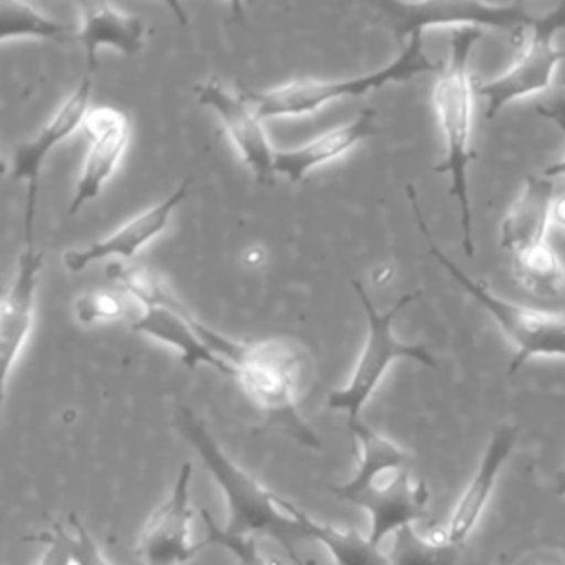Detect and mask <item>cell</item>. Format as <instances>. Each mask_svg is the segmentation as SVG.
<instances>
[{
	"label": "cell",
	"mask_w": 565,
	"mask_h": 565,
	"mask_svg": "<svg viewBox=\"0 0 565 565\" xmlns=\"http://www.w3.org/2000/svg\"><path fill=\"white\" fill-rule=\"evenodd\" d=\"M177 426L225 497L227 525L223 532L243 539L267 536L282 547L291 565H311L294 547V541L309 539L311 516L236 466L190 408L179 411Z\"/></svg>",
	"instance_id": "cell-1"
},
{
	"label": "cell",
	"mask_w": 565,
	"mask_h": 565,
	"mask_svg": "<svg viewBox=\"0 0 565 565\" xmlns=\"http://www.w3.org/2000/svg\"><path fill=\"white\" fill-rule=\"evenodd\" d=\"M349 430L358 441L360 463L355 475L331 486V492L369 514V539L382 545L384 539L415 525L426 514L430 492L413 475V457L404 448L373 430L362 417L349 422Z\"/></svg>",
	"instance_id": "cell-2"
},
{
	"label": "cell",
	"mask_w": 565,
	"mask_h": 565,
	"mask_svg": "<svg viewBox=\"0 0 565 565\" xmlns=\"http://www.w3.org/2000/svg\"><path fill=\"white\" fill-rule=\"evenodd\" d=\"M483 29L463 26L450 31L448 60L437 73L433 86V108L437 115L439 132L444 137V161L435 166L437 174H448V192L459 210L461 247L466 256L475 254L472 241V210L468 192V168L475 159L472 152V104L477 84L470 75V55L481 40Z\"/></svg>",
	"instance_id": "cell-3"
},
{
	"label": "cell",
	"mask_w": 565,
	"mask_h": 565,
	"mask_svg": "<svg viewBox=\"0 0 565 565\" xmlns=\"http://www.w3.org/2000/svg\"><path fill=\"white\" fill-rule=\"evenodd\" d=\"M311 373V355L294 338L247 342L236 362V380L265 419L285 430L300 446L320 450V437L298 413V399Z\"/></svg>",
	"instance_id": "cell-4"
},
{
	"label": "cell",
	"mask_w": 565,
	"mask_h": 565,
	"mask_svg": "<svg viewBox=\"0 0 565 565\" xmlns=\"http://www.w3.org/2000/svg\"><path fill=\"white\" fill-rule=\"evenodd\" d=\"M433 71H437V64L428 57L424 49V33H415L402 44V51L393 62L366 75L347 77V79L302 77V79L274 86L269 90H241V93L254 106L256 115L265 121L274 117L307 115L327 106L333 99L360 97L377 88H384L386 84L408 82L415 75L433 73Z\"/></svg>",
	"instance_id": "cell-5"
},
{
	"label": "cell",
	"mask_w": 565,
	"mask_h": 565,
	"mask_svg": "<svg viewBox=\"0 0 565 565\" xmlns=\"http://www.w3.org/2000/svg\"><path fill=\"white\" fill-rule=\"evenodd\" d=\"M406 194L417 221V227L428 245V252L435 256V260L459 282L463 291H468L499 324L503 335L514 344L516 353L510 362V373H514L519 366H523L530 358H565V316L561 313H545L536 311L516 302H510L497 294H492L486 282L470 278L455 260H450L433 241L428 225L424 221L422 207L417 203V192L413 185H406Z\"/></svg>",
	"instance_id": "cell-6"
},
{
	"label": "cell",
	"mask_w": 565,
	"mask_h": 565,
	"mask_svg": "<svg viewBox=\"0 0 565 565\" xmlns=\"http://www.w3.org/2000/svg\"><path fill=\"white\" fill-rule=\"evenodd\" d=\"M353 289L366 313V338L347 384L327 395V408L335 413H344L349 422L360 419L362 408L373 397L377 384L382 382L384 373L395 360H415L428 369H437V360L430 355L426 347L399 342L393 333L395 316L415 298H419V291L406 294L397 298L393 307H388L386 311H380L366 296L360 280H353Z\"/></svg>",
	"instance_id": "cell-7"
},
{
	"label": "cell",
	"mask_w": 565,
	"mask_h": 565,
	"mask_svg": "<svg viewBox=\"0 0 565 565\" xmlns=\"http://www.w3.org/2000/svg\"><path fill=\"white\" fill-rule=\"evenodd\" d=\"M530 35L516 60L497 77L477 84V95L486 102V117H497L510 102L541 93L550 86L565 51L556 35L565 29V2L543 15H534Z\"/></svg>",
	"instance_id": "cell-8"
},
{
	"label": "cell",
	"mask_w": 565,
	"mask_h": 565,
	"mask_svg": "<svg viewBox=\"0 0 565 565\" xmlns=\"http://www.w3.org/2000/svg\"><path fill=\"white\" fill-rule=\"evenodd\" d=\"M386 26L404 44L411 35L424 33L430 26L450 29H527L534 15L523 4H486V2H393L375 4Z\"/></svg>",
	"instance_id": "cell-9"
},
{
	"label": "cell",
	"mask_w": 565,
	"mask_h": 565,
	"mask_svg": "<svg viewBox=\"0 0 565 565\" xmlns=\"http://www.w3.org/2000/svg\"><path fill=\"white\" fill-rule=\"evenodd\" d=\"M192 463L183 461L168 497L146 519L135 556L141 565H188L203 543L192 541Z\"/></svg>",
	"instance_id": "cell-10"
},
{
	"label": "cell",
	"mask_w": 565,
	"mask_h": 565,
	"mask_svg": "<svg viewBox=\"0 0 565 565\" xmlns=\"http://www.w3.org/2000/svg\"><path fill=\"white\" fill-rule=\"evenodd\" d=\"M90 86L93 77L86 75L82 84L57 106V110L51 115V119L38 130L35 137L24 139L13 146L9 157V177L13 181L26 183V207H24V238L33 236V223H35V199H38V185L40 174L46 157L51 150L64 141L68 135H73L79 126H84V119L90 110Z\"/></svg>",
	"instance_id": "cell-11"
},
{
	"label": "cell",
	"mask_w": 565,
	"mask_h": 565,
	"mask_svg": "<svg viewBox=\"0 0 565 565\" xmlns=\"http://www.w3.org/2000/svg\"><path fill=\"white\" fill-rule=\"evenodd\" d=\"M196 99L218 115L227 137L243 163L254 172L256 181L260 185H271L276 174V148H271L263 119L243 93H232L218 79H207L196 86Z\"/></svg>",
	"instance_id": "cell-12"
},
{
	"label": "cell",
	"mask_w": 565,
	"mask_h": 565,
	"mask_svg": "<svg viewBox=\"0 0 565 565\" xmlns=\"http://www.w3.org/2000/svg\"><path fill=\"white\" fill-rule=\"evenodd\" d=\"M88 146L82 159L77 183L66 212L75 216L86 203L95 201L117 170L130 139L128 115L113 106H95L84 119Z\"/></svg>",
	"instance_id": "cell-13"
},
{
	"label": "cell",
	"mask_w": 565,
	"mask_h": 565,
	"mask_svg": "<svg viewBox=\"0 0 565 565\" xmlns=\"http://www.w3.org/2000/svg\"><path fill=\"white\" fill-rule=\"evenodd\" d=\"M42 271V252L35 238H24L11 285L4 291L0 309V369L2 393H7L13 364L18 362L35 320V294Z\"/></svg>",
	"instance_id": "cell-14"
},
{
	"label": "cell",
	"mask_w": 565,
	"mask_h": 565,
	"mask_svg": "<svg viewBox=\"0 0 565 565\" xmlns=\"http://www.w3.org/2000/svg\"><path fill=\"white\" fill-rule=\"evenodd\" d=\"M190 190V177L183 179L163 201L150 205L148 210L139 212L137 216L128 218L124 225H119L108 236L79 247V249H66L62 254V265L68 274H79L88 265L106 258H132L137 252H141L152 238H157L166 227L177 210V205L188 196Z\"/></svg>",
	"instance_id": "cell-15"
},
{
	"label": "cell",
	"mask_w": 565,
	"mask_h": 565,
	"mask_svg": "<svg viewBox=\"0 0 565 565\" xmlns=\"http://www.w3.org/2000/svg\"><path fill=\"white\" fill-rule=\"evenodd\" d=\"M516 435H519V428L512 424H501L494 428L472 479L463 488V492L457 499L446 523L439 527H433L444 541L461 547L466 543V539L475 532V527L481 521L486 505L494 492L499 472L505 466V461L516 444Z\"/></svg>",
	"instance_id": "cell-16"
},
{
	"label": "cell",
	"mask_w": 565,
	"mask_h": 565,
	"mask_svg": "<svg viewBox=\"0 0 565 565\" xmlns=\"http://www.w3.org/2000/svg\"><path fill=\"white\" fill-rule=\"evenodd\" d=\"M79 24L75 29L77 42L86 51V71L93 75L97 68V51L102 46L117 49L124 55H135L146 44V22L108 2H82L77 4Z\"/></svg>",
	"instance_id": "cell-17"
},
{
	"label": "cell",
	"mask_w": 565,
	"mask_h": 565,
	"mask_svg": "<svg viewBox=\"0 0 565 565\" xmlns=\"http://www.w3.org/2000/svg\"><path fill=\"white\" fill-rule=\"evenodd\" d=\"M554 183L543 172L525 174L523 188L501 221L499 245L512 258L545 243L554 210Z\"/></svg>",
	"instance_id": "cell-18"
},
{
	"label": "cell",
	"mask_w": 565,
	"mask_h": 565,
	"mask_svg": "<svg viewBox=\"0 0 565 565\" xmlns=\"http://www.w3.org/2000/svg\"><path fill=\"white\" fill-rule=\"evenodd\" d=\"M375 135V110H362L353 121L331 128L300 148L276 150V174H282L291 183H300L313 168L340 159L358 143Z\"/></svg>",
	"instance_id": "cell-19"
},
{
	"label": "cell",
	"mask_w": 565,
	"mask_h": 565,
	"mask_svg": "<svg viewBox=\"0 0 565 565\" xmlns=\"http://www.w3.org/2000/svg\"><path fill=\"white\" fill-rule=\"evenodd\" d=\"M35 38V40H53V42H71L77 40L75 29L66 26L60 20L49 18L38 7L29 2L2 0L0 2V42Z\"/></svg>",
	"instance_id": "cell-20"
},
{
	"label": "cell",
	"mask_w": 565,
	"mask_h": 565,
	"mask_svg": "<svg viewBox=\"0 0 565 565\" xmlns=\"http://www.w3.org/2000/svg\"><path fill=\"white\" fill-rule=\"evenodd\" d=\"M309 541L320 543L335 565H388L386 552L358 530L333 527L311 519Z\"/></svg>",
	"instance_id": "cell-21"
},
{
	"label": "cell",
	"mask_w": 565,
	"mask_h": 565,
	"mask_svg": "<svg viewBox=\"0 0 565 565\" xmlns=\"http://www.w3.org/2000/svg\"><path fill=\"white\" fill-rule=\"evenodd\" d=\"M391 539L388 565H459L461 547L444 541L435 530L422 534L415 525H408Z\"/></svg>",
	"instance_id": "cell-22"
},
{
	"label": "cell",
	"mask_w": 565,
	"mask_h": 565,
	"mask_svg": "<svg viewBox=\"0 0 565 565\" xmlns=\"http://www.w3.org/2000/svg\"><path fill=\"white\" fill-rule=\"evenodd\" d=\"M512 271L516 282L536 296H556L565 278V265L547 243L514 256Z\"/></svg>",
	"instance_id": "cell-23"
},
{
	"label": "cell",
	"mask_w": 565,
	"mask_h": 565,
	"mask_svg": "<svg viewBox=\"0 0 565 565\" xmlns=\"http://www.w3.org/2000/svg\"><path fill=\"white\" fill-rule=\"evenodd\" d=\"M128 296L119 289H95L82 294L73 305V316L79 324H95L106 320H119L128 313Z\"/></svg>",
	"instance_id": "cell-24"
},
{
	"label": "cell",
	"mask_w": 565,
	"mask_h": 565,
	"mask_svg": "<svg viewBox=\"0 0 565 565\" xmlns=\"http://www.w3.org/2000/svg\"><path fill=\"white\" fill-rule=\"evenodd\" d=\"M201 519L205 525V539L203 545H218L223 550H227L234 558L236 565H282L276 558H267L260 554L256 539H243V536H232L227 532H223L221 525H216L210 516V512L205 508H201Z\"/></svg>",
	"instance_id": "cell-25"
},
{
	"label": "cell",
	"mask_w": 565,
	"mask_h": 565,
	"mask_svg": "<svg viewBox=\"0 0 565 565\" xmlns=\"http://www.w3.org/2000/svg\"><path fill=\"white\" fill-rule=\"evenodd\" d=\"M62 530H64L66 545L77 565H113L108 556L102 552V547L97 545V541L93 539V534L84 527V523L75 514L68 516V527L62 525Z\"/></svg>",
	"instance_id": "cell-26"
},
{
	"label": "cell",
	"mask_w": 565,
	"mask_h": 565,
	"mask_svg": "<svg viewBox=\"0 0 565 565\" xmlns=\"http://www.w3.org/2000/svg\"><path fill=\"white\" fill-rule=\"evenodd\" d=\"M38 541L44 545L38 565H77L66 545L64 530L60 523H55L51 530L38 534Z\"/></svg>",
	"instance_id": "cell-27"
},
{
	"label": "cell",
	"mask_w": 565,
	"mask_h": 565,
	"mask_svg": "<svg viewBox=\"0 0 565 565\" xmlns=\"http://www.w3.org/2000/svg\"><path fill=\"white\" fill-rule=\"evenodd\" d=\"M536 115L545 117L547 121H552L554 126H558L565 132V95H561L547 104H539Z\"/></svg>",
	"instance_id": "cell-28"
},
{
	"label": "cell",
	"mask_w": 565,
	"mask_h": 565,
	"mask_svg": "<svg viewBox=\"0 0 565 565\" xmlns=\"http://www.w3.org/2000/svg\"><path fill=\"white\" fill-rule=\"evenodd\" d=\"M552 218H554V223H556L558 227H563V230H565V194L556 196V201H554V210H552Z\"/></svg>",
	"instance_id": "cell-29"
},
{
	"label": "cell",
	"mask_w": 565,
	"mask_h": 565,
	"mask_svg": "<svg viewBox=\"0 0 565 565\" xmlns=\"http://www.w3.org/2000/svg\"><path fill=\"white\" fill-rule=\"evenodd\" d=\"M543 174H545L547 179H554V177H565V154H563V159H561V161H556V163L547 166V168L543 170Z\"/></svg>",
	"instance_id": "cell-30"
},
{
	"label": "cell",
	"mask_w": 565,
	"mask_h": 565,
	"mask_svg": "<svg viewBox=\"0 0 565 565\" xmlns=\"http://www.w3.org/2000/svg\"><path fill=\"white\" fill-rule=\"evenodd\" d=\"M556 494H565V470L558 475V483H556Z\"/></svg>",
	"instance_id": "cell-31"
},
{
	"label": "cell",
	"mask_w": 565,
	"mask_h": 565,
	"mask_svg": "<svg viewBox=\"0 0 565 565\" xmlns=\"http://www.w3.org/2000/svg\"><path fill=\"white\" fill-rule=\"evenodd\" d=\"M561 547H563V552H565V543H563V545H561Z\"/></svg>",
	"instance_id": "cell-32"
}]
</instances>
